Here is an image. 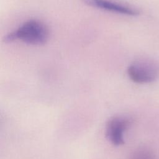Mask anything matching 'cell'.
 <instances>
[{"label": "cell", "instance_id": "obj_1", "mask_svg": "<svg viewBox=\"0 0 159 159\" xmlns=\"http://www.w3.org/2000/svg\"><path fill=\"white\" fill-rule=\"evenodd\" d=\"M48 35V29L45 24L40 20L31 19L7 34L4 37V41L10 42L20 40L28 44L40 45L47 41Z\"/></svg>", "mask_w": 159, "mask_h": 159}, {"label": "cell", "instance_id": "obj_2", "mask_svg": "<svg viewBox=\"0 0 159 159\" xmlns=\"http://www.w3.org/2000/svg\"><path fill=\"white\" fill-rule=\"evenodd\" d=\"M127 75L132 81L137 83L153 82L159 77V63L150 59L135 61L129 66Z\"/></svg>", "mask_w": 159, "mask_h": 159}, {"label": "cell", "instance_id": "obj_3", "mask_svg": "<svg viewBox=\"0 0 159 159\" xmlns=\"http://www.w3.org/2000/svg\"><path fill=\"white\" fill-rule=\"evenodd\" d=\"M129 124V119L125 117L115 116L111 118L107 121L106 127L107 139L113 145H120L124 144V132Z\"/></svg>", "mask_w": 159, "mask_h": 159}, {"label": "cell", "instance_id": "obj_4", "mask_svg": "<svg viewBox=\"0 0 159 159\" xmlns=\"http://www.w3.org/2000/svg\"><path fill=\"white\" fill-rule=\"evenodd\" d=\"M86 4L93 7L127 16H137L139 11L130 6L112 0H81Z\"/></svg>", "mask_w": 159, "mask_h": 159}, {"label": "cell", "instance_id": "obj_5", "mask_svg": "<svg viewBox=\"0 0 159 159\" xmlns=\"http://www.w3.org/2000/svg\"><path fill=\"white\" fill-rule=\"evenodd\" d=\"M130 159H155L153 155L148 151L143 149L136 150L132 155Z\"/></svg>", "mask_w": 159, "mask_h": 159}]
</instances>
